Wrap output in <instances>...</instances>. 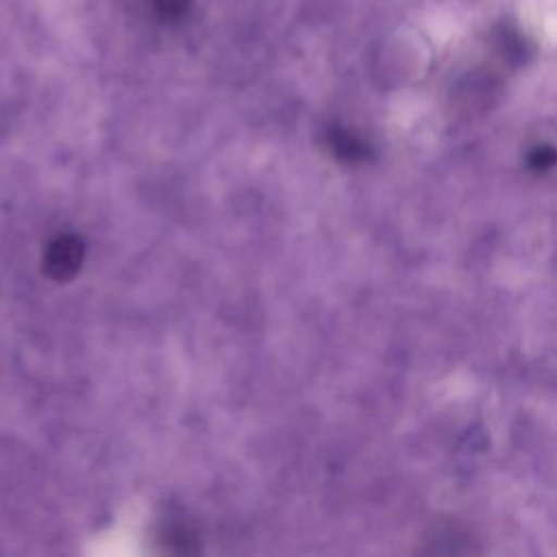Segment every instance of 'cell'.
Instances as JSON below:
<instances>
[{
    "label": "cell",
    "mask_w": 557,
    "mask_h": 557,
    "mask_svg": "<svg viewBox=\"0 0 557 557\" xmlns=\"http://www.w3.org/2000/svg\"><path fill=\"white\" fill-rule=\"evenodd\" d=\"M529 163H531L533 170H540V172L548 170V168H553L557 163V152L553 148H548V146H537V148H533L529 152Z\"/></svg>",
    "instance_id": "cell-3"
},
{
    "label": "cell",
    "mask_w": 557,
    "mask_h": 557,
    "mask_svg": "<svg viewBox=\"0 0 557 557\" xmlns=\"http://www.w3.org/2000/svg\"><path fill=\"white\" fill-rule=\"evenodd\" d=\"M326 144L331 148V152L344 161V163H357V161H363L368 157V146L363 139L355 137L352 133L348 131H342V128H335L329 133L326 137Z\"/></svg>",
    "instance_id": "cell-2"
},
{
    "label": "cell",
    "mask_w": 557,
    "mask_h": 557,
    "mask_svg": "<svg viewBox=\"0 0 557 557\" xmlns=\"http://www.w3.org/2000/svg\"><path fill=\"white\" fill-rule=\"evenodd\" d=\"M85 259V244L76 235L54 237L44 255L46 272L57 281L72 278Z\"/></svg>",
    "instance_id": "cell-1"
}]
</instances>
